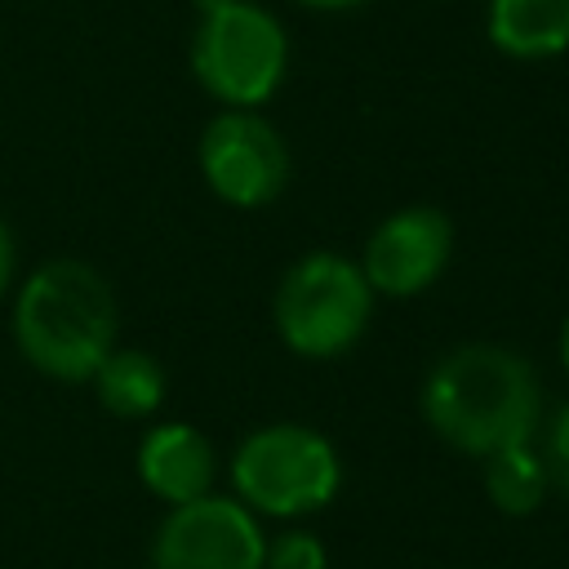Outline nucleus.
Returning a JSON list of instances; mask_svg holds the SVG:
<instances>
[{
    "instance_id": "f257e3e1",
    "label": "nucleus",
    "mask_w": 569,
    "mask_h": 569,
    "mask_svg": "<svg viewBox=\"0 0 569 569\" xmlns=\"http://www.w3.org/2000/svg\"><path fill=\"white\" fill-rule=\"evenodd\" d=\"M418 400L431 436L467 458H489L542 431L538 369L502 342L449 347L427 369Z\"/></svg>"
},
{
    "instance_id": "f03ea898",
    "label": "nucleus",
    "mask_w": 569,
    "mask_h": 569,
    "mask_svg": "<svg viewBox=\"0 0 569 569\" xmlns=\"http://www.w3.org/2000/svg\"><path fill=\"white\" fill-rule=\"evenodd\" d=\"M13 342L53 382H89L120 347V302L111 280L84 258H49L18 284Z\"/></svg>"
},
{
    "instance_id": "7ed1b4c3",
    "label": "nucleus",
    "mask_w": 569,
    "mask_h": 569,
    "mask_svg": "<svg viewBox=\"0 0 569 569\" xmlns=\"http://www.w3.org/2000/svg\"><path fill=\"white\" fill-rule=\"evenodd\" d=\"M342 489L338 445L307 422L253 427L231 449V498L258 520H302L325 511Z\"/></svg>"
},
{
    "instance_id": "20e7f679",
    "label": "nucleus",
    "mask_w": 569,
    "mask_h": 569,
    "mask_svg": "<svg viewBox=\"0 0 569 569\" xmlns=\"http://www.w3.org/2000/svg\"><path fill=\"white\" fill-rule=\"evenodd\" d=\"M373 302L356 258L311 249L284 267L271 293V325L298 360H338L369 333Z\"/></svg>"
},
{
    "instance_id": "39448f33",
    "label": "nucleus",
    "mask_w": 569,
    "mask_h": 569,
    "mask_svg": "<svg viewBox=\"0 0 569 569\" xmlns=\"http://www.w3.org/2000/svg\"><path fill=\"white\" fill-rule=\"evenodd\" d=\"M187 62L218 107L258 111L289 76V31L258 0H222L218 9L196 13Z\"/></svg>"
},
{
    "instance_id": "423d86ee",
    "label": "nucleus",
    "mask_w": 569,
    "mask_h": 569,
    "mask_svg": "<svg viewBox=\"0 0 569 569\" xmlns=\"http://www.w3.org/2000/svg\"><path fill=\"white\" fill-rule=\"evenodd\" d=\"M204 187L231 209H267L289 187V142L262 111L222 107L196 138Z\"/></svg>"
},
{
    "instance_id": "0eeeda50",
    "label": "nucleus",
    "mask_w": 569,
    "mask_h": 569,
    "mask_svg": "<svg viewBox=\"0 0 569 569\" xmlns=\"http://www.w3.org/2000/svg\"><path fill=\"white\" fill-rule=\"evenodd\" d=\"M267 533L262 520L231 493H204L182 507H164L147 569H262Z\"/></svg>"
},
{
    "instance_id": "6e6552de",
    "label": "nucleus",
    "mask_w": 569,
    "mask_h": 569,
    "mask_svg": "<svg viewBox=\"0 0 569 569\" xmlns=\"http://www.w3.org/2000/svg\"><path fill=\"white\" fill-rule=\"evenodd\" d=\"M453 258V222L436 204L391 209L360 249V271L373 298H418L427 293Z\"/></svg>"
},
{
    "instance_id": "1a4fd4ad",
    "label": "nucleus",
    "mask_w": 569,
    "mask_h": 569,
    "mask_svg": "<svg viewBox=\"0 0 569 569\" xmlns=\"http://www.w3.org/2000/svg\"><path fill=\"white\" fill-rule=\"evenodd\" d=\"M133 471L151 498H160L164 507H182V502L213 493L218 453L200 427L164 418L142 431V440L133 449Z\"/></svg>"
},
{
    "instance_id": "9d476101",
    "label": "nucleus",
    "mask_w": 569,
    "mask_h": 569,
    "mask_svg": "<svg viewBox=\"0 0 569 569\" xmlns=\"http://www.w3.org/2000/svg\"><path fill=\"white\" fill-rule=\"evenodd\" d=\"M485 36L511 62L569 53V0H485Z\"/></svg>"
},
{
    "instance_id": "9b49d317",
    "label": "nucleus",
    "mask_w": 569,
    "mask_h": 569,
    "mask_svg": "<svg viewBox=\"0 0 569 569\" xmlns=\"http://www.w3.org/2000/svg\"><path fill=\"white\" fill-rule=\"evenodd\" d=\"M98 405L120 422H151L169 396L164 365L142 347H116L89 378Z\"/></svg>"
},
{
    "instance_id": "f8f14e48",
    "label": "nucleus",
    "mask_w": 569,
    "mask_h": 569,
    "mask_svg": "<svg viewBox=\"0 0 569 569\" xmlns=\"http://www.w3.org/2000/svg\"><path fill=\"white\" fill-rule=\"evenodd\" d=\"M480 480H485L489 502L502 516H533L547 502V489H551V471H547V458H542L538 440L507 445V449L480 458Z\"/></svg>"
},
{
    "instance_id": "ddd939ff",
    "label": "nucleus",
    "mask_w": 569,
    "mask_h": 569,
    "mask_svg": "<svg viewBox=\"0 0 569 569\" xmlns=\"http://www.w3.org/2000/svg\"><path fill=\"white\" fill-rule=\"evenodd\" d=\"M262 569H329V551L307 529H280L267 538V565Z\"/></svg>"
},
{
    "instance_id": "4468645a",
    "label": "nucleus",
    "mask_w": 569,
    "mask_h": 569,
    "mask_svg": "<svg viewBox=\"0 0 569 569\" xmlns=\"http://www.w3.org/2000/svg\"><path fill=\"white\" fill-rule=\"evenodd\" d=\"M542 458H547V471H551V485H560L569 493V400L556 409L551 427H547V440H542Z\"/></svg>"
},
{
    "instance_id": "2eb2a0df",
    "label": "nucleus",
    "mask_w": 569,
    "mask_h": 569,
    "mask_svg": "<svg viewBox=\"0 0 569 569\" xmlns=\"http://www.w3.org/2000/svg\"><path fill=\"white\" fill-rule=\"evenodd\" d=\"M13 271H18V240H13V227L0 218V298L13 289Z\"/></svg>"
},
{
    "instance_id": "dca6fc26",
    "label": "nucleus",
    "mask_w": 569,
    "mask_h": 569,
    "mask_svg": "<svg viewBox=\"0 0 569 569\" xmlns=\"http://www.w3.org/2000/svg\"><path fill=\"white\" fill-rule=\"evenodd\" d=\"M293 4L316 9V13H347V9H360V4H369V0H293Z\"/></svg>"
},
{
    "instance_id": "f3484780",
    "label": "nucleus",
    "mask_w": 569,
    "mask_h": 569,
    "mask_svg": "<svg viewBox=\"0 0 569 569\" xmlns=\"http://www.w3.org/2000/svg\"><path fill=\"white\" fill-rule=\"evenodd\" d=\"M556 351H560V369H565V378H569V316L560 320V333H556Z\"/></svg>"
},
{
    "instance_id": "a211bd4d",
    "label": "nucleus",
    "mask_w": 569,
    "mask_h": 569,
    "mask_svg": "<svg viewBox=\"0 0 569 569\" xmlns=\"http://www.w3.org/2000/svg\"><path fill=\"white\" fill-rule=\"evenodd\" d=\"M218 4H222V0H191V9H196V13H204V9H218Z\"/></svg>"
}]
</instances>
